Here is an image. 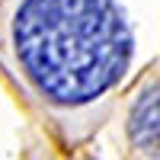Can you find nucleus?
Instances as JSON below:
<instances>
[{
	"label": "nucleus",
	"instance_id": "obj_1",
	"mask_svg": "<svg viewBox=\"0 0 160 160\" xmlns=\"http://www.w3.org/2000/svg\"><path fill=\"white\" fill-rule=\"evenodd\" d=\"M0 64L29 99L68 122L118 87L131 32L112 0H0Z\"/></svg>",
	"mask_w": 160,
	"mask_h": 160
},
{
	"label": "nucleus",
	"instance_id": "obj_2",
	"mask_svg": "<svg viewBox=\"0 0 160 160\" xmlns=\"http://www.w3.org/2000/svg\"><path fill=\"white\" fill-rule=\"evenodd\" d=\"M128 148L138 160H160V77L144 83L125 122Z\"/></svg>",
	"mask_w": 160,
	"mask_h": 160
}]
</instances>
